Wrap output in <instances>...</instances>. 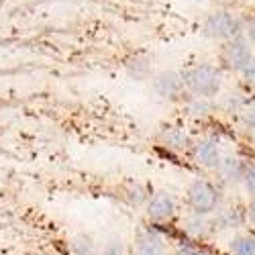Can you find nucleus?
<instances>
[{
  "mask_svg": "<svg viewBox=\"0 0 255 255\" xmlns=\"http://www.w3.org/2000/svg\"><path fill=\"white\" fill-rule=\"evenodd\" d=\"M182 80L186 92L192 98L217 100L223 88V70L221 66H215V63L200 61L182 70Z\"/></svg>",
  "mask_w": 255,
  "mask_h": 255,
  "instance_id": "1",
  "label": "nucleus"
},
{
  "mask_svg": "<svg viewBox=\"0 0 255 255\" xmlns=\"http://www.w3.org/2000/svg\"><path fill=\"white\" fill-rule=\"evenodd\" d=\"M225 204V192L219 182L208 178H198L190 182L184 192V206L186 212L200 217H212Z\"/></svg>",
  "mask_w": 255,
  "mask_h": 255,
  "instance_id": "2",
  "label": "nucleus"
},
{
  "mask_svg": "<svg viewBox=\"0 0 255 255\" xmlns=\"http://www.w3.org/2000/svg\"><path fill=\"white\" fill-rule=\"evenodd\" d=\"M202 35L215 41H233L245 35V18L233 10L217 8L204 16L202 20Z\"/></svg>",
  "mask_w": 255,
  "mask_h": 255,
  "instance_id": "3",
  "label": "nucleus"
},
{
  "mask_svg": "<svg viewBox=\"0 0 255 255\" xmlns=\"http://www.w3.org/2000/svg\"><path fill=\"white\" fill-rule=\"evenodd\" d=\"M180 215V200L176 194H172L169 190H155L151 192L149 202L145 204V217L151 225L163 227L174 223Z\"/></svg>",
  "mask_w": 255,
  "mask_h": 255,
  "instance_id": "4",
  "label": "nucleus"
},
{
  "mask_svg": "<svg viewBox=\"0 0 255 255\" xmlns=\"http://www.w3.org/2000/svg\"><path fill=\"white\" fill-rule=\"evenodd\" d=\"M129 255H172V245L159 227H141L133 235Z\"/></svg>",
  "mask_w": 255,
  "mask_h": 255,
  "instance_id": "5",
  "label": "nucleus"
},
{
  "mask_svg": "<svg viewBox=\"0 0 255 255\" xmlns=\"http://www.w3.org/2000/svg\"><path fill=\"white\" fill-rule=\"evenodd\" d=\"M249 221H247V206L241 204H223L215 215L210 217V233L215 235H223V233H231V237L235 233L247 229Z\"/></svg>",
  "mask_w": 255,
  "mask_h": 255,
  "instance_id": "6",
  "label": "nucleus"
},
{
  "mask_svg": "<svg viewBox=\"0 0 255 255\" xmlns=\"http://www.w3.org/2000/svg\"><path fill=\"white\" fill-rule=\"evenodd\" d=\"M251 59H253V45L249 43V39L245 35L223 43L219 53L221 70L231 74H243V70L249 66Z\"/></svg>",
  "mask_w": 255,
  "mask_h": 255,
  "instance_id": "7",
  "label": "nucleus"
},
{
  "mask_svg": "<svg viewBox=\"0 0 255 255\" xmlns=\"http://www.w3.org/2000/svg\"><path fill=\"white\" fill-rule=\"evenodd\" d=\"M190 155H192L194 163L202 169H210V172H217V167L223 159V145L221 139L217 135H202L200 139L192 141L190 147Z\"/></svg>",
  "mask_w": 255,
  "mask_h": 255,
  "instance_id": "8",
  "label": "nucleus"
},
{
  "mask_svg": "<svg viewBox=\"0 0 255 255\" xmlns=\"http://www.w3.org/2000/svg\"><path fill=\"white\" fill-rule=\"evenodd\" d=\"M151 88L159 98L169 102H180L184 100V94H188L182 80V72H172V70H163L155 74L151 78Z\"/></svg>",
  "mask_w": 255,
  "mask_h": 255,
  "instance_id": "9",
  "label": "nucleus"
},
{
  "mask_svg": "<svg viewBox=\"0 0 255 255\" xmlns=\"http://www.w3.org/2000/svg\"><path fill=\"white\" fill-rule=\"evenodd\" d=\"M249 167V161L237 153H225L217 167V182L221 186H243V178Z\"/></svg>",
  "mask_w": 255,
  "mask_h": 255,
  "instance_id": "10",
  "label": "nucleus"
},
{
  "mask_svg": "<svg viewBox=\"0 0 255 255\" xmlns=\"http://www.w3.org/2000/svg\"><path fill=\"white\" fill-rule=\"evenodd\" d=\"M180 231L186 241H194V243H204L206 239L212 237L210 233V217H200L186 212L180 221Z\"/></svg>",
  "mask_w": 255,
  "mask_h": 255,
  "instance_id": "11",
  "label": "nucleus"
},
{
  "mask_svg": "<svg viewBox=\"0 0 255 255\" xmlns=\"http://www.w3.org/2000/svg\"><path fill=\"white\" fill-rule=\"evenodd\" d=\"M227 255H255V229L247 227L235 233L227 243Z\"/></svg>",
  "mask_w": 255,
  "mask_h": 255,
  "instance_id": "12",
  "label": "nucleus"
},
{
  "mask_svg": "<svg viewBox=\"0 0 255 255\" xmlns=\"http://www.w3.org/2000/svg\"><path fill=\"white\" fill-rule=\"evenodd\" d=\"M159 139H161V145L172 151H190V147H192V141H190L188 133L182 127H165Z\"/></svg>",
  "mask_w": 255,
  "mask_h": 255,
  "instance_id": "13",
  "label": "nucleus"
},
{
  "mask_svg": "<svg viewBox=\"0 0 255 255\" xmlns=\"http://www.w3.org/2000/svg\"><path fill=\"white\" fill-rule=\"evenodd\" d=\"M247 104H249V100L245 98L243 92L231 90V92L223 94L221 100H217V111H223L225 115H243Z\"/></svg>",
  "mask_w": 255,
  "mask_h": 255,
  "instance_id": "14",
  "label": "nucleus"
},
{
  "mask_svg": "<svg viewBox=\"0 0 255 255\" xmlns=\"http://www.w3.org/2000/svg\"><path fill=\"white\" fill-rule=\"evenodd\" d=\"M123 198L129 206L145 208V204L149 202V198H151V190L147 188L145 184H141V182H131L123 190Z\"/></svg>",
  "mask_w": 255,
  "mask_h": 255,
  "instance_id": "15",
  "label": "nucleus"
},
{
  "mask_svg": "<svg viewBox=\"0 0 255 255\" xmlns=\"http://www.w3.org/2000/svg\"><path fill=\"white\" fill-rule=\"evenodd\" d=\"M72 255H100V247L90 233H76L70 237Z\"/></svg>",
  "mask_w": 255,
  "mask_h": 255,
  "instance_id": "16",
  "label": "nucleus"
},
{
  "mask_svg": "<svg viewBox=\"0 0 255 255\" xmlns=\"http://www.w3.org/2000/svg\"><path fill=\"white\" fill-rule=\"evenodd\" d=\"M217 111V100H206V98H192L188 102V113L192 117L204 119L210 117L212 113Z\"/></svg>",
  "mask_w": 255,
  "mask_h": 255,
  "instance_id": "17",
  "label": "nucleus"
},
{
  "mask_svg": "<svg viewBox=\"0 0 255 255\" xmlns=\"http://www.w3.org/2000/svg\"><path fill=\"white\" fill-rule=\"evenodd\" d=\"M172 255H206L202 243H194V241H180L174 249H172Z\"/></svg>",
  "mask_w": 255,
  "mask_h": 255,
  "instance_id": "18",
  "label": "nucleus"
},
{
  "mask_svg": "<svg viewBox=\"0 0 255 255\" xmlns=\"http://www.w3.org/2000/svg\"><path fill=\"white\" fill-rule=\"evenodd\" d=\"M243 188L249 194V198L253 200L255 198V163H249V167H247L245 178H243Z\"/></svg>",
  "mask_w": 255,
  "mask_h": 255,
  "instance_id": "19",
  "label": "nucleus"
},
{
  "mask_svg": "<svg viewBox=\"0 0 255 255\" xmlns=\"http://www.w3.org/2000/svg\"><path fill=\"white\" fill-rule=\"evenodd\" d=\"M100 255H129L121 241H109L100 247Z\"/></svg>",
  "mask_w": 255,
  "mask_h": 255,
  "instance_id": "20",
  "label": "nucleus"
},
{
  "mask_svg": "<svg viewBox=\"0 0 255 255\" xmlns=\"http://www.w3.org/2000/svg\"><path fill=\"white\" fill-rule=\"evenodd\" d=\"M241 121H243V125L247 127V129H249L251 133H255V100L247 104L245 113L241 115Z\"/></svg>",
  "mask_w": 255,
  "mask_h": 255,
  "instance_id": "21",
  "label": "nucleus"
},
{
  "mask_svg": "<svg viewBox=\"0 0 255 255\" xmlns=\"http://www.w3.org/2000/svg\"><path fill=\"white\" fill-rule=\"evenodd\" d=\"M241 78H243V84H245L247 88L255 90V55H253V59L249 61V66L243 70Z\"/></svg>",
  "mask_w": 255,
  "mask_h": 255,
  "instance_id": "22",
  "label": "nucleus"
},
{
  "mask_svg": "<svg viewBox=\"0 0 255 255\" xmlns=\"http://www.w3.org/2000/svg\"><path fill=\"white\" fill-rule=\"evenodd\" d=\"M245 37L249 39V43L255 47V12L245 18Z\"/></svg>",
  "mask_w": 255,
  "mask_h": 255,
  "instance_id": "23",
  "label": "nucleus"
},
{
  "mask_svg": "<svg viewBox=\"0 0 255 255\" xmlns=\"http://www.w3.org/2000/svg\"><path fill=\"white\" fill-rule=\"evenodd\" d=\"M247 221H249L251 229H255V198L249 200V204H247Z\"/></svg>",
  "mask_w": 255,
  "mask_h": 255,
  "instance_id": "24",
  "label": "nucleus"
}]
</instances>
